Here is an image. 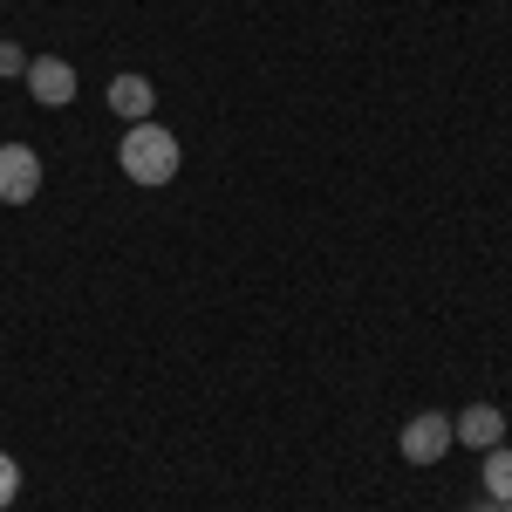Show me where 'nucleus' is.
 I'll return each mask as SVG.
<instances>
[{
  "mask_svg": "<svg viewBox=\"0 0 512 512\" xmlns=\"http://www.w3.org/2000/svg\"><path fill=\"white\" fill-rule=\"evenodd\" d=\"M117 164H123V178L130 185H171L178 178V164H185V151H178V137L164 130V123H130L123 130V144H117Z\"/></svg>",
  "mask_w": 512,
  "mask_h": 512,
  "instance_id": "1",
  "label": "nucleus"
},
{
  "mask_svg": "<svg viewBox=\"0 0 512 512\" xmlns=\"http://www.w3.org/2000/svg\"><path fill=\"white\" fill-rule=\"evenodd\" d=\"M458 444V431H451V417L444 410H417L410 424H403V437H396V451H403V465H444V451Z\"/></svg>",
  "mask_w": 512,
  "mask_h": 512,
  "instance_id": "2",
  "label": "nucleus"
},
{
  "mask_svg": "<svg viewBox=\"0 0 512 512\" xmlns=\"http://www.w3.org/2000/svg\"><path fill=\"white\" fill-rule=\"evenodd\" d=\"M28 96H35L41 110H62V103H76V69L62 62V55H28Z\"/></svg>",
  "mask_w": 512,
  "mask_h": 512,
  "instance_id": "3",
  "label": "nucleus"
},
{
  "mask_svg": "<svg viewBox=\"0 0 512 512\" xmlns=\"http://www.w3.org/2000/svg\"><path fill=\"white\" fill-rule=\"evenodd\" d=\"M41 192V158L28 144H0V205H28Z\"/></svg>",
  "mask_w": 512,
  "mask_h": 512,
  "instance_id": "4",
  "label": "nucleus"
},
{
  "mask_svg": "<svg viewBox=\"0 0 512 512\" xmlns=\"http://www.w3.org/2000/svg\"><path fill=\"white\" fill-rule=\"evenodd\" d=\"M451 431H458V444H472V451H492L506 437V417H499V403H472V410L451 417Z\"/></svg>",
  "mask_w": 512,
  "mask_h": 512,
  "instance_id": "5",
  "label": "nucleus"
},
{
  "mask_svg": "<svg viewBox=\"0 0 512 512\" xmlns=\"http://www.w3.org/2000/svg\"><path fill=\"white\" fill-rule=\"evenodd\" d=\"M110 110H117L123 123H151V110H158V89L144 76H117L110 82Z\"/></svg>",
  "mask_w": 512,
  "mask_h": 512,
  "instance_id": "6",
  "label": "nucleus"
},
{
  "mask_svg": "<svg viewBox=\"0 0 512 512\" xmlns=\"http://www.w3.org/2000/svg\"><path fill=\"white\" fill-rule=\"evenodd\" d=\"M478 499L512 506V451H506V444H492V451H485V465H478Z\"/></svg>",
  "mask_w": 512,
  "mask_h": 512,
  "instance_id": "7",
  "label": "nucleus"
},
{
  "mask_svg": "<svg viewBox=\"0 0 512 512\" xmlns=\"http://www.w3.org/2000/svg\"><path fill=\"white\" fill-rule=\"evenodd\" d=\"M7 76H28V48L0 35V82H7Z\"/></svg>",
  "mask_w": 512,
  "mask_h": 512,
  "instance_id": "8",
  "label": "nucleus"
},
{
  "mask_svg": "<svg viewBox=\"0 0 512 512\" xmlns=\"http://www.w3.org/2000/svg\"><path fill=\"white\" fill-rule=\"evenodd\" d=\"M14 499H21V465H14V458L0 451V512L14 506Z\"/></svg>",
  "mask_w": 512,
  "mask_h": 512,
  "instance_id": "9",
  "label": "nucleus"
},
{
  "mask_svg": "<svg viewBox=\"0 0 512 512\" xmlns=\"http://www.w3.org/2000/svg\"><path fill=\"white\" fill-rule=\"evenodd\" d=\"M465 512H506V506H492V499H472V506H465Z\"/></svg>",
  "mask_w": 512,
  "mask_h": 512,
  "instance_id": "10",
  "label": "nucleus"
},
{
  "mask_svg": "<svg viewBox=\"0 0 512 512\" xmlns=\"http://www.w3.org/2000/svg\"><path fill=\"white\" fill-rule=\"evenodd\" d=\"M506 512H512V506H506Z\"/></svg>",
  "mask_w": 512,
  "mask_h": 512,
  "instance_id": "11",
  "label": "nucleus"
}]
</instances>
